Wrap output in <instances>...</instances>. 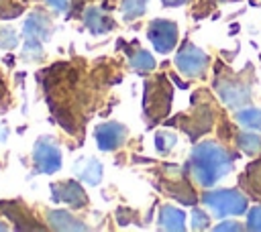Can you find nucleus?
<instances>
[{"label": "nucleus", "instance_id": "20e7f679", "mask_svg": "<svg viewBox=\"0 0 261 232\" xmlns=\"http://www.w3.org/2000/svg\"><path fill=\"white\" fill-rule=\"evenodd\" d=\"M175 67L188 77H200L208 69V55L200 47L186 43L175 55Z\"/></svg>", "mask_w": 261, "mask_h": 232}, {"label": "nucleus", "instance_id": "39448f33", "mask_svg": "<svg viewBox=\"0 0 261 232\" xmlns=\"http://www.w3.org/2000/svg\"><path fill=\"white\" fill-rule=\"evenodd\" d=\"M147 37H149V41L157 53H169L177 45L179 31H177V24L173 20L155 18V20H151V24L147 28Z\"/></svg>", "mask_w": 261, "mask_h": 232}, {"label": "nucleus", "instance_id": "a878e982", "mask_svg": "<svg viewBox=\"0 0 261 232\" xmlns=\"http://www.w3.org/2000/svg\"><path fill=\"white\" fill-rule=\"evenodd\" d=\"M6 136H8L6 126H0V142H2V140H6Z\"/></svg>", "mask_w": 261, "mask_h": 232}, {"label": "nucleus", "instance_id": "f8f14e48", "mask_svg": "<svg viewBox=\"0 0 261 232\" xmlns=\"http://www.w3.org/2000/svg\"><path fill=\"white\" fill-rule=\"evenodd\" d=\"M159 226L163 230H184L186 228V214L175 206H161Z\"/></svg>", "mask_w": 261, "mask_h": 232}, {"label": "nucleus", "instance_id": "9d476101", "mask_svg": "<svg viewBox=\"0 0 261 232\" xmlns=\"http://www.w3.org/2000/svg\"><path fill=\"white\" fill-rule=\"evenodd\" d=\"M75 177L86 185H98L102 181V163L94 157H82L73 165Z\"/></svg>", "mask_w": 261, "mask_h": 232}, {"label": "nucleus", "instance_id": "393cba45", "mask_svg": "<svg viewBox=\"0 0 261 232\" xmlns=\"http://www.w3.org/2000/svg\"><path fill=\"white\" fill-rule=\"evenodd\" d=\"M167 6H181V4H186L188 0H163Z\"/></svg>", "mask_w": 261, "mask_h": 232}, {"label": "nucleus", "instance_id": "4468645a", "mask_svg": "<svg viewBox=\"0 0 261 232\" xmlns=\"http://www.w3.org/2000/svg\"><path fill=\"white\" fill-rule=\"evenodd\" d=\"M237 122L247 130H261V108H243L234 114Z\"/></svg>", "mask_w": 261, "mask_h": 232}, {"label": "nucleus", "instance_id": "a211bd4d", "mask_svg": "<svg viewBox=\"0 0 261 232\" xmlns=\"http://www.w3.org/2000/svg\"><path fill=\"white\" fill-rule=\"evenodd\" d=\"M153 142H155V149L159 151V153H169L173 147H175V142H177V136L173 134V132H167V130H159V132H155V136H153Z\"/></svg>", "mask_w": 261, "mask_h": 232}, {"label": "nucleus", "instance_id": "6e6552de", "mask_svg": "<svg viewBox=\"0 0 261 232\" xmlns=\"http://www.w3.org/2000/svg\"><path fill=\"white\" fill-rule=\"evenodd\" d=\"M51 189H53V201H57V204H65L69 208H84L88 204L86 189L73 179L59 181Z\"/></svg>", "mask_w": 261, "mask_h": 232}, {"label": "nucleus", "instance_id": "412c9836", "mask_svg": "<svg viewBox=\"0 0 261 232\" xmlns=\"http://www.w3.org/2000/svg\"><path fill=\"white\" fill-rule=\"evenodd\" d=\"M208 214L202 210V208H194L192 210V228L194 230H202V228H208Z\"/></svg>", "mask_w": 261, "mask_h": 232}, {"label": "nucleus", "instance_id": "9b49d317", "mask_svg": "<svg viewBox=\"0 0 261 232\" xmlns=\"http://www.w3.org/2000/svg\"><path fill=\"white\" fill-rule=\"evenodd\" d=\"M84 24H86V28L92 35H104V33H108L114 26L112 18L102 8H98V6H88L86 8V12H84Z\"/></svg>", "mask_w": 261, "mask_h": 232}, {"label": "nucleus", "instance_id": "bb28decb", "mask_svg": "<svg viewBox=\"0 0 261 232\" xmlns=\"http://www.w3.org/2000/svg\"><path fill=\"white\" fill-rule=\"evenodd\" d=\"M0 230H6V226H4V224H0Z\"/></svg>", "mask_w": 261, "mask_h": 232}, {"label": "nucleus", "instance_id": "4be33fe9", "mask_svg": "<svg viewBox=\"0 0 261 232\" xmlns=\"http://www.w3.org/2000/svg\"><path fill=\"white\" fill-rule=\"evenodd\" d=\"M247 228L261 232V206H255L253 210H247Z\"/></svg>", "mask_w": 261, "mask_h": 232}, {"label": "nucleus", "instance_id": "5701e85b", "mask_svg": "<svg viewBox=\"0 0 261 232\" xmlns=\"http://www.w3.org/2000/svg\"><path fill=\"white\" fill-rule=\"evenodd\" d=\"M45 4L55 12H65L69 8V0H45Z\"/></svg>", "mask_w": 261, "mask_h": 232}, {"label": "nucleus", "instance_id": "2eb2a0df", "mask_svg": "<svg viewBox=\"0 0 261 232\" xmlns=\"http://www.w3.org/2000/svg\"><path fill=\"white\" fill-rule=\"evenodd\" d=\"M237 147L245 153V155H257L261 153V136L257 134V130H247V132H241L237 136Z\"/></svg>", "mask_w": 261, "mask_h": 232}, {"label": "nucleus", "instance_id": "7ed1b4c3", "mask_svg": "<svg viewBox=\"0 0 261 232\" xmlns=\"http://www.w3.org/2000/svg\"><path fill=\"white\" fill-rule=\"evenodd\" d=\"M33 163L39 173L51 175L61 169V149L51 136H39L33 147Z\"/></svg>", "mask_w": 261, "mask_h": 232}, {"label": "nucleus", "instance_id": "ddd939ff", "mask_svg": "<svg viewBox=\"0 0 261 232\" xmlns=\"http://www.w3.org/2000/svg\"><path fill=\"white\" fill-rule=\"evenodd\" d=\"M47 222L55 230H86V226L65 210H51L47 214Z\"/></svg>", "mask_w": 261, "mask_h": 232}, {"label": "nucleus", "instance_id": "aec40b11", "mask_svg": "<svg viewBox=\"0 0 261 232\" xmlns=\"http://www.w3.org/2000/svg\"><path fill=\"white\" fill-rule=\"evenodd\" d=\"M16 43H18L16 31L10 28V26H2V28H0V47H2V49H14Z\"/></svg>", "mask_w": 261, "mask_h": 232}, {"label": "nucleus", "instance_id": "1a4fd4ad", "mask_svg": "<svg viewBox=\"0 0 261 232\" xmlns=\"http://www.w3.org/2000/svg\"><path fill=\"white\" fill-rule=\"evenodd\" d=\"M53 33V22L49 18V14L41 12V10H35L31 12L27 18H24V24H22V35L27 39H37V41H47Z\"/></svg>", "mask_w": 261, "mask_h": 232}, {"label": "nucleus", "instance_id": "6ab92c4d", "mask_svg": "<svg viewBox=\"0 0 261 232\" xmlns=\"http://www.w3.org/2000/svg\"><path fill=\"white\" fill-rule=\"evenodd\" d=\"M43 57V41L37 39H27L22 45V59L27 61H37Z\"/></svg>", "mask_w": 261, "mask_h": 232}, {"label": "nucleus", "instance_id": "f3484780", "mask_svg": "<svg viewBox=\"0 0 261 232\" xmlns=\"http://www.w3.org/2000/svg\"><path fill=\"white\" fill-rule=\"evenodd\" d=\"M149 0H122L120 2V14L124 20H135L145 14Z\"/></svg>", "mask_w": 261, "mask_h": 232}, {"label": "nucleus", "instance_id": "423d86ee", "mask_svg": "<svg viewBox=\"0 0 261 232\" xmlns=\"http://www.w3.org/2000/svg\"><path fill=\"white\" fill-rule=\"evenodd\" d=\"M220 100L228 106V108H243L249 100H251V92H249V85L243 83L241 79H234V77H220L216 79L214 83Z\"/></svg>", "mask_w": 261, "mask_h": 232}, {"label": "nucleus", "instance_id": "f03ea898", "mask_svg": "<svg viewBox=\"0 0 261 232\" xmlns=\"http://www.w3.org/2000/svg\"><path fill=\"white\" fill-rule=\"evenodd\" d=\"M202 201L216 216H241L249 210L247 197L237 189H208L204 191Z\"/></svg>", "mask_w": 261, "mask_h": 232}, {"label": "nucleus", "instance_id": "dca6fc26", "mask_svg": "<svg viewBox=\"0 0 261 232\" xmlns=\"http://www.w3.org/2000/svg\"><path fill=\"white\" fill-rule=\"evenodd\" d=\"M130 67H133L135 71L149 73V71L155 69V59H153V55H151L149 51L139 49V51H135V53L130 55Z\"/></svg>", "mask_w": 261, "mask_h": 232}, {"label": "nucleus", "instance_id": "0eeeda50", "mask_svg": "<svg viewBox=\"0 0 261 232\" xmlns=\"http://www.w3.org/2000/svg\"><path fill=\"white\" fill-rule=\"evenodd\" d=\"M94 138H96V144L100 151H116L124 144L126 140V128L120 124V122H104V124H98L96 130H94Z\"/></svg>", "mask_w": 261, "mask_h": 232}, {"label": "nucleus", "instance_id": "f257e3e1", "mask_svg": "<svg viewBox=\"0 0 261 232\" xmlns=\"http://www.w3.org/2000/svg\"><path fill=\"white\" fill-rule=\"evenodd\" d=\"M232 155L214 140H204L194 147L190 155V171L198 185L212 187L216 181L226 177L232 171Z\"/></svg>", "mask_w": 261, "mask_h": 232}, {"label": "nucleus", "instance_id": "b1692460", "mask_svg": "<svg viewBox=\"0 0 261 232\" xmlns=\"http://www.w3.org/2000/svg\"><path fill=\"white\" fill-rule=\"evenodd\" d=\"M214 230H218V232H220V230L239 232V230H243V226H241V224H237V222H230V220H228V222H220V224H216V226H214Z\"/></svg>", "mask_w": 261, "mask_h": 232}]
</instances>
